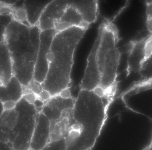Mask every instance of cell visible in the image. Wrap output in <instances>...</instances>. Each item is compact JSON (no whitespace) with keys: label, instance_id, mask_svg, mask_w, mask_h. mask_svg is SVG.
<instances>
[{"label":"cell","instance_id":"cell-10","mask_svg":"<svg viewBox=\"0 0 152 150\" xmlns=\"http://www.w3.org/2000/svg\"><path fill=\"white\" fill-rule=\"evenodd\" d=\"M89 25L84 21L80 13L72 5L70 0L69 5L56 25L55 29L57 32H58L75 26L88 28Z\"/></svg>","mask_w":152,"mask_h":150},{"label":"cell","instance_id":"cell-27","mask_svg":"<svg viewBox=\"0 0 152 150\" xmlns=\"http://www.w3.org/2000/svg\"><path fill=\"white\" fill-rule=\"evenodd\" d=\"M146 25L148 30L152 33V18L147 20Z\"/></svg>","mask_w":152,"mask_h":150},{"label":"cell","instance_id":"cell-5","mask_svg":"<svg viewBox=\"0 0 152 150\" xmlns=\"http://www.w3.org/2000/svg\"><path fill=\"white\" fill-rule=\"evenodd\" d=\"M56 32L55 29L41 31L39 46L33 76V78L39 82H44L47 75L49 69L48 56L53 38Z\"/></svg>","mask_w":152,"mask_h":150},{"label":"cell","instance_id":"cell-8","mask_svg":"<svg viewBox=\"0 0 152 150\" xmlns=\"http://www.w3.org/2000/svg\"><path fill=\"white\" fill-rule=\"evenodd\" d=\"M50 122L42 112H39L31 140L29 150H40L50 142Z\"/></svg>","mask_w":152,"mask_h":150},{"label":"cell","instance_id":"cell-4","mask_svg":"<svg viewBox=\"0 0 152 150\" xmlns=\"http://www.w3.org/2000/svg\"><path fill=\"white\" fill-rule=\"evenodd\" d=\"M15 108L18 112L17 121L7 143L12 145L13 150H29L39 112L34 104L23 97L17 103Z\"/></svg>","mask_w":152,"mask_h":150},{"label":"cell","instance_id":"cell-11","mask_svg":"<svg viewBox=\"0 0 152 150\" xmlns=\"http://www.w3.org/2000/svg\"><path fill=\"white\" fill-rule=\"evenodd\" d=\"M71 4L80 13L84 21L90 25L95 22L99 12L96 0H71Z\"/></svg>","mask_w":152,"mask_h":150},{"label":"cell","instance_id":"cell-26","mask_svg":"<svg viewBox=\"0 0 152 150\" xmlns=\"http://www.w3.org/2000/svg\"><path fill=\"white\" fill-rule=\"evenodd\" d=\"M58 95L64 98H68L72 96L69 89H66L63 90L60 92Z\"/></svg>","mask_w":152,"mask_h":150},{"label":"cell","instance_id":"cell-14","mask_svg":"<svg viewBox=\"0 0 152 150\" xmlns=\"http://www.w3.org/2000/svg\"><path fill=\"white\" fill-rule=\"evenodd\" d=\"M18 112L14 109L3 111L0 118V141L7 143L8 138L14 129L17 121Z\"/></svg>","mask_w":152,"mask_h":150},{"label":"cell","instance_id":"cell-13","mask_svg":"<svg viewBox=\"0 0 152 150\" xmlns=\"http://www.w3.org/2000/svg\"><path fill=\"white\" fill-rule=\"evenodd\" d=\"M0 86L6 85L13 76L11 58L5 42L1 40L0 45Z\"/></svg>","mask_w":152,"mask_h":150},{"label":"cell","instance_id":"cell-18","mask_svg":"<svg viewBox=\"0 0 152 150\" xmlns=\"http://www.w3.org/2000/svg\"><path fill=\"white\" fill-rule=\"evenodd\" d=\"M66 144L65 137L51 141L40 150H66Z\"/></svg>","mask_w":152,"mask_h":150},{"label":"cell","instance_id":"cell-6","mask_svg":"<svg viewBox=\"0 0 152 150\" xmlns=\"http://www.w3.org/2000/svg\"><path fill=\"white\" fill-rule=\"evenodd\" d=\"M101 33L98 32L87 60V65L83 77L80 85V90H93L100 85L101 76L96 60V54Z\"/></svg>","mask_w":152,"mask_h":150},{"label":"cell","instance_id":"cell-23","mask_svg":"<svg viewBox=\"0 0 152 150\" xmlns=\"http://www.w3.org/2000/svg\"><path fill=\"white\" fill-rule=\"evenodd\" d=\"M53 96L48 90L43 89L38 96V98L44 102H47Z\"/></svg>","mask_w":152,"mask_h":150},{"label":"cell","instance_id":"cell-20","mask_svg":"<svg viewBox=\"0 0 152 150\" xmlns=\"http://www.w3.org/2000/svg\"><path fill=\"white\" fill-rule=\"evenodd\" d=\"M144 51L145 60L152 55V35L148 37L145 42Z\"/></svg>","mask_w":152,"mask_h":150},{"label":"cell","instance_id":"cell-19","mask_svg":"<svg viewBox=\"0 0 152 150\" xmlns=\"http://www.w3.org/2000/svg\"><path fill=\"white\" fill-rule=\"evenodd\" d=\"M27 87L38 96L43 89L42 84L33 79Z\"/></svg>","mask_w":152,"mask_h":150},{"label":"cell","instance_id":"cell-2","mask_svg":"<svg viewBox=\"0 0 152 150\" xmlns=\"http://www.w3.org/2000/svg\"><path fill=\"white\" fill-rule=\"evenodd\" d=\"M40 32L38 25L28 26L13 19L1 37L10 53L13 76L23 86H27L33 78Z\"/></svg>","mask_w":152,"mask_h":150},{"label":"cell","instance_id":"cell-22","mask_svg":"<svg viewBox=\"0 0 152 150\" xmlns=\"http://www.w3.org/2000/svg\"><path fill=\"white\" fill-rule=\"evenodd\" d=\"M1 104L2 106L3 112L4 110H10L14 109L16 106L17 103L12 100H8L3 102H1Z\"/></svg>","mask_w":152,"mask_h":150},{"label":"cell","instance_id":"cell-1","mask_svg":"<svg viewBox=\"0 0 152 150\" xmlns=\"http://www.w3.org/2000/svg\"><path fill=\"white\" fill-rule=\"evenodd\" d=\"M113 96L98 89L80 90L67 133L68 150H92L107 119Z\"/></svg>","mask_w":152,"mask_h":150},{"label":"cell","instance_id":"cell-21","mask_svg":"<svg viewBox=\"0 0 152 150\" xmlns=\"http://www.w3.org/2000/svg\"><path fill=\"white\" fill-rule=\"evenodd\" d=\"M23 97L28 103L34 104L38 96L35 93L30 91L24 94Z\"/></svg>","mask_w":152,"mask_h":150},{"label":"cell","instance_id":"cell-3","mask_svg":"<svg viewBox=\"0 0 152 150\" xmlns=\"http://www.w3.org/2000/svg\"><path fill=\"white\" fill-rule=\"evenodd\" d=\"M97 49L96 60L101 75L100 87L105 90L115 86V81L121 53L117 44L119 39L118 29L112 21L105 18Z\"/></svg>","mask_w":152,"mask_h":150},{"label":"cell","instance_id":"cell-7","mask_svg":"<svg viewBox=\"0 0 152 150\" xmlns=\"http://www.w3.org/2000/svg\"><path fill=\"white\" fill-rule=\"evenodd\" d=\"M70 3V0H51L46 7L39 19L38 25L40 30L55 29Z\"/></svg>","mask_w":152,"mask_h":150},{"label":"cell","instance_id":"cell-25","mask_svg":"<svg viewBox=\"0 0 152 150\" xmlns=\"http://www.w3.org/2000/svg\"><path fill=\"white\" fill-rule=\"evenodd\" d=\"M0 150H13L10 143L0 141Z\"/></svg>","mask_w":152,"mask_h":150},{"label":"cell","instance_id":"cell-24","mask_svg":"<svg viewBox=\"0 0 152 150\" xmlns=\"http://www.w3.org/2000/svg\"><path fill=\"white\" fill-rule=\"evenodd\" d=\"M146 14L147 19L152 18V0L146 2Z\"/></svg>","mask_w":152,"mask_h":150},{"label":"cell","instance_id":"cell-15","mask_svg":"<svg viewBox=\"0 0 152 150\" xmlns=\"http://www.w3.org/2000/svg\"><path fill=\"white\" fill-rule=\"evenodd\" d=\"M23 96V86L19 81L13 76L5 86H0L1 102L12 100L17 103Z\"/></svg>","mask_w":152,"mask_h":150},{"label":"cell","instance_id":"cell-16","mask_svg":"<svg viewBox=\"0 0 152 150\" xmlns=\"http://www.w3.org/2000/svg\"><path fill=\"white\" fill-rule=\"evenodd\" d=\"M51 0H24L27 20L31 26L38 25L40 16L47 5Z\"/></svg>","mask_w":152,"mask_h":150},{"label":"cell","instance_id":"cell-9","mask_svg":"<svg viewBox=\"0 0 152 150\" xmlns=\"http://www.w3.org/2000/svg\"><path fill=\"white\" fill-rule=\"evenodd\" d=\"M75 101L72 98H53L46 102L42 112L50 121L56 120L60 118L66 110L73 108Z\"/></svg>","mask_w":152,"mask_h":150},{"label":"cell","instance_id":"cell-12","mask_svg":"<svg viewBox=\"0 0 152 150\" xmlns=\"http://www.w3.org/2000/svg\"><path fill=\"white\" fill-rule=\"evenodd\" d=\"M148 37L133 43L128 56V71L139 72L141 66L145 59L144 51L145 42Z\"/></svg>","mask_w":152,"mask_h":150},{"label":"cell","instance_id":"cell-17","mask_svg":"<svg viewBox=\"0 0 152 150\" xmlns=\"http://www.w3.org/2000/svg\"><path fill=\"white\" fill-rule=\"evenodd\" d=\"M139 73L144 80L152 79V55L144 61Z\"/></svg>","mask_w":152,"mask_h":150}]
</instances>
